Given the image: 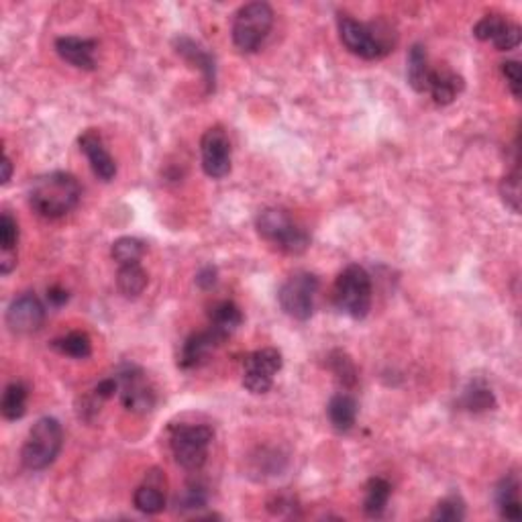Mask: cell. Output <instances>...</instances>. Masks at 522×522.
Masks as SVG:
<instances>
[{
  "label": "cell",
  "instance_id": "cell-1",
  "mask_svg": "<svg viewBox=\"0 0 522 522\" xmlns=\"http://www.w3.org/2000/svg\"><path fill=\"white\" fill-rule=\"evenodd\" d=\"M82 198L80 182L67 171H50L36 178L29 190V204L37 215L59 218L72 212Z\"/></svg>",
  "mask_w": 522,
  "mask_h": 522
},
{
  "label": "cell",
  "instance_id": "cell-2",
  "mask_svg": "<svg viewBox=\"0 0 522 522\" xmlns=\"http://www.w3.org/2000/svg\"><path fill=\"white\" fill-rule=\"evenodd\" d=\"M341 44L347 47L353 56L374 61L386 58L394 47L390 27L382 23H361L349 15H339L336 19Z\"/></svg>",
  "mask_w": 522,
  "mask_h": 522
},
{
  "label": "cell",
  "instance_id": "cell-3",
  "mask_svg": "<svg viewBox=\"0 0 522 522\" xmlns=\"http://www.w3.org/2000/svg\"><path fill=\"white\" fill-rule=\"evenodd\" d=\"M372 278H369L366 267L352 264L336 276L333 286V300L339 312L355 320L366 319L369 311H372Z\"/></svg>",
  "mask_w": 522,
  "mask_h": 522
},
{
  "label": "cell",
  "instance_id": "cell-4",
  "mask_svg": "<svg viewBox=\"0 0 522 522\" xmlns=\"http://www.w3.org/2000/svg\"><path fill=\"white\" fill-rule=\"evenodd\" d=\"M61 443H64V431H61L58 418H39L27 435L23 451H20V462L29 471L47 470L58 459Z\"/></svg>",
  "mask_w": 522,
  "mask_h": 522
},
{
  "label": "cell",
  "instance_id": "cell-5",
  "mask_svg": "<svg viewBox=\"0 0 522 522\" xmlns=\"http://www.w3.org/2000/svg\"><path fill=\"white\" fill-rule=\"evenodd\" d=\"M256 226L267 243L290 256H300L311 245V235L284 209L261 210Z\"/></svg>",
  "mask_w": 522,
  "mask_h": 522
},
{
  "label": "cell",
  "instance_id": "cell-6",
  "mask_svg": "<svg viewBox=\"0 0 522 522\" xmlns=\"http://www.w3.org/2000/svg\"><path fill=\"white\" fill-rule=\"evenodd\" d=\"M273 27V11L267 3L243 4L233 19V44L239 51L253 53L270 36Z\"/></svg>",
  "mask_w": 522,
  "mask_h": 522
},
{
  "label": "cell",
  "instance_id": "cell-7",
  "mask_svg": "<svg viewBox=\"0 0 522 522\" xmlns=\"http://www.w3.org/2000/svg\"><path fill=\"white\" fill-rule=\"evenodd\" d=\"M212 437L215 432L209 424H180L171 429L170 449L174 453L176 463L190 471L201 470L209 457Z\"/></svg>",
  "mask_w": 522,
  "mask_h": 522
},
{
  "label": "cell",
  "instance_id": "cell-8",
  "mask_svg": "<svg viewBox=\"0 0 522 522\" xmlns=\"http://www.w3.org/2000/svg\"><path fill=\"white\" fill-rule=\"evenodd\" d=\"M319 278L311 272L292 273L278 292L281 311L297 320H308L314 312V298L319 294Z\"/></svg>",
  "mask_w": 522,
  "mask_h": 522
},
{
  "label": "cell",
  "instance_id": "cell-9",
  "mask_svg": "<svg viewBox=\"0 0 522 522\" xmlns=\"http://www.w3.org/2000/svg\"><path fill=\"white\" fill-rule=\"evenodd\" d=\"M281 353L273 347L257 349L243 360V386L251 394H265L273 386V377L281 369Z\"/></svg>",
  "mask_w": 522,
  "mask_h": 522
},
{
  "label": "cell",
  "instance_id": "cell-10",
  "mask_svg": "<svg viewBox=\"0 0 522 522\" xmlns=\"http://www.w3.org/2000/svg\"><path fill=\"white\" fill-rule=\"evenodd\" d=\"M119 382V396L123 407L137 415H146L155 407V390L151 388L146 374L137 366H123L115 376Z\"/></svg>",
  "mask_w": 522,
  "mask_h": 522
},
{
  "label": "cell",
  "instance_id": "cell-11",
  "mask_svg": "<svg viewBox=\"0 0 522 522\" xmlns=\"http://www.w3.org/2000/svg\"><path fill=\"white\" fill-rule=\"evenodd\" d=\"M202 170L212 180H221L231 171V141L223 127H210L201 139Z\"/></svg>",
  "mask_w": 522,
  "mask_h": 522
},
{
  "label": "cell",
  "instance_id": "cell-12",
  "mask_svg": "<svg viewBox=\"0 0 522 522\" xmlns=\"http://www.w3.org/2000/svg\"><path fill=\"white\" fill-rule=\"evenodd\" d=\"M45 320V306L33 292H23L6 308V327L17 335H29L41 328Z\"/></svg>",
  "mask_w": 522,
  "mask_h": 522
},
{
  "label": "cell",
  "instance_id": "cell-13",
  "mask_svg": "<svg viewBox=\"0 0 522 522\" xmlns=\"http://www.w3.org/2000/svg\"><path fill=\"white\" fill-rule=\"evenodd\" d=\"M473 37L479 41H490L498 51H510L520 45L522 31L517 23L502 15H486L473 27Z\"/></svg>",
  "mask_w": 522,
  "mask_h": 522
},
{
  "label": "cell",
  "instance_id": "cell-14",
  "mask_svg": "<svg viewBox=\"0 0 522 522\" xmlns=\"http://www.w3.org/2000/svg\"><path fill=\"white\" fill-rule=\"evenodd\" d=\"M78 146L88 157V163H91L94 176L102 182H111L116 176V163L113 160V155L108 154V149L105 146V141H102L99 130L96 129L84 130V133L80 135Z\"/></svg>",
  "mask_w": 522,
  "mask_h": 522
},
{
  "label": "cell",
  "instance_id": "cell-15",
  "mask_svg": "<svg viewBox=\"0 0 522 522\" xmlns=\"http://www.w3.org/2000/svg\"><path fill=\"white\" fill-rule=\"evenodd\" d=\"M58 56L78 70H94L96 67V41L84 37H59L56 39Z\"/></svg>",
  "mask_w": 522,
  "mask_h": 522
},
{
  "label": "cell",
  "instance_id": "cell-16",
  "mask_svg": "<svg viewBox=\"0 0 522 522\" xmlns=\"http://www.w3.org/2000/svg\"><path fill=\"white\" fill-rule=\"evenodd\" d=\"M166 476L160 470H151L146 478V484H141L135 490L133 504L143 514H160L166 508Z\"/></svg>",
  "mask_w": 522,
  "mask_h": 522
},
{
  "label": "cell",
  "instance_id": "cell-17",
  "mask_svg": "<svg viewBox=\"0 0 522 522\" xmlns=\"http://www.w3.org/2000/svg\"><path fill=\"white\" fill-rule=\"evenodd\" d=\"M223 341L225 339H221V336L212 331L210 327L206 328V331L190 335L188 339L184 341L182 352H180V360H178V363H180V368H184V369H192V368L202 366V363L206 361V357L215 352V349L221 345Z\"/></svg>",
  "mask_w": 522,
  "mask_h": 522
},
{
  "label": "cell",
  "instance_id": "cell-18",
  "mask_svg": "<svg viewBox=\"0 0 522 522\" xmlns=\"http://www.w3.org/2000/svg\"><path fill=\"white\" fill-rule=\"evenodd\" d=\"M176 51L180 56L192 64L204 75V84L209 86V92L215 91V82H217V67H215V59L206 50H202L196 41H192L188 37H178L176 39Z\"/></svg>",
  "mask_w": 522,
  "mask_h": 522
},
{
  "label": "cell",
  "instance_id": "cell-19",
  "mask_svg": "<svg viewBox=\"0 0 522 522\" xmlns=\"http://www.w3.org/2000/svg\"><path fill=\"white\" fill-rule=\"evenodd\" d=\"M463 86L465 84H463L462 75H457L455 72H451V70H445L443 67V70L431 72L427 92L432 96V100H435L437 105L447 107L457 99L459 92L463 91Z\"/></svg>",
  "mask_w": 522,
  "mask_h": 522
},
{
  "label": "cell",
  "instance_id": "cell-20",
  "mask_svg": "<svg viewBox=\"0 0 522 522\" xmlns=\"http://www.w3.org/2000/svg\"><path fill=\"white\" fill-rule=\"evenodd\" d=\"M357 412H360L357 400L352 394H345V392L335 394L331 400H328L327 415L335 431L339 432L352 431L357 423Z\"/></svg>",
  "mask_w": 522,
  "mask_h": 522
},
{
  "label": "cell",
  "instance_id": "cell-21",
  "mask_svg": "<svg viewBox=\"0 0 522 522\" xmlns=\"http://www.w3.org/2000/svg\"><path fill=\"white\" fill-rule=\"evenodd\" d=\"M243 322V314L241 308H239L235 302L231 300H223L218 304L212 306L210 311V328L215 331L221 339H226L233 333L241 327Z\"/></svg>",
  "mask_w": 522,
  "mask_h": 522
},
{
  "label": "cell",
  "instance_id": "cell-22",
  "mask_svg": "<svg viewBox=\"0 0 522 522\" xmlns=\"http://www.w3.org/2000/svg\"><path fill=\"white\" fill-rule=\"evenodd\" d=\"M496 504L500 517L506 520L520 518V484L517 473L506 476L496 487Z\"/></svg>",
  "mask_w": 522,
  "mask_h": 522
},
{
  "label": "cell",
  "instance_id": "cell-23",
  "mask_svg": "<svg viewBox=\"0 0 522 522\" xmlns=\"http://www.w3.org/2000/svg\"><path fill=\"white\" fill-rule=\"evenodd\" d=\"M432 67L429 66V56L424 45L415 44L408 51V84L412 91L418 94H424L429 91V80H431Z\"/></svg>",
  "mask_w": 522,
  "mask_h": 522
},
{
  "label": "cell",
  "instance_id": "cell-24",
  "mask_svg": "<svg viewBox=\"0 0 522 522\" xmlns=\"http://www.w3.org/2000/svg\"><path fill=\"white\" fill-rule=\"evenodd\" d=\"M392 496V486L388 479L372 478L366 486V498H363V512L369 518H380Z\"/></svg>",
  "mask_w": 522,
  "mask_h": 522
},
{
  "label": "cell",
  "instance_id": "cell-25",
  "mask_svg": "<svg viewBox=\"0 0 522 522\" xmlns=\"http://www.w3.org/2000/svg\"><path fill=\"white\" fill-rule=\"evenodd\" d=\"M147 272L143 270L141 264L119 265L116 272V288L125 298H139L143 290L147 288Z\"/></svg>",
  "mask_w": 522,
  "mask_h": 522
},
{
  "label": "cell",
  "instance_id": "cell-26",
  "mask_svg": "<svg viewBox=\"0 0 522 522\" xmlns=\"http://www.w3.org/2000/svg\"><path fill=\"white\" fill-rule=\"evenodd\" d=\"M27 392L25 384L12 382L3 392V400H0V412L6 421H19V418L25 416L27 412Z\"/></svg>",
  "mask_w": 522,
  "mask_h": 522
},
{
  "label": "cell",
  "instance_id": "cell-27",
  "mask_svg": "<svg viewBox=\"0 0 522 522\" xmlns=\"http://www.w3.org/2000/svg\"><path fill=\"white\" fill-rule=\"evenodd\" d=\"M51 347L61 355L72 357V360H86V357L92 355L91 336L82 331H72L64 336H58V339L51 341Z\"/></svg>",
  "mask_w": 522,
  "mask_h": 522
},
{
  "label": "cell",
  "instance_id": "cell-28",
  "mask_svg": "<svg viewBox=\"0 0 522 522\" xmlns=\"http://www.w3.org/2000/svg\"><path fill=\"white\" fill-rule=\"evenodd\" d=\"M459 407H463V410L470 412L494 410L496 408V396L482 382H473L465 388L462 400H459Z\"/></svg>",
  "mask_w": 522,
  "mask_h": 522
},
{
  "label": "cell",
  "instance_id": "cell-29",
  "mask_svg": "<svg viewBox=\"0 0 522 522\" xmlns=\"http://www.w3.org/2000/svg\"><path fill=\"white\" fill-rule=\"evenodd\" d=\"M111 256L119 265L139 264L146 256V243L137 237H121L111 247Z\"/></svg>",
  "mask_w": 522,
  "mask_h": 522
},
{
  "label": "cell",
  "instance_id": "cell-30",
  "mask_svg": "<svg viewBox=\"0 0 522 522\" xmlns=\"http://www.w3.org/2000/svg\"><path fill=\"white\" fill-rule=\"evenodd\" d=\"M206 504H209V492H206V487L202 484L196 482L184 486L174 500L178 512H194L201 510Z\"/></svg>",
  "mask_w": 522,
  "mask_h": 522
},
{
  "label": "cell",
  "instance_id": "cell-31",
  "mask_svg": "<svg viewBox=\"0 0 522 522\" xmlns=\"http://www.w3.org/2000/svg\"><path fill=\"white\" fill-rule=\"evenodd\" d=\"M328 368H331L336 382L343 384L345 388H353L357 382V368L352 357L345 352H333L328 355Z\"/></svg>",
  "mask_w": 522,
  "mask_h": 522
},
{
  "label": "cell",
  "instance_id": "cell-32",
  "mask_svg": "<svg viewBox=\"0 0 522 522\" xmlns=\"http://www.w3.org/2000/svg\"><path fill=\"white\" fill-rule=\"evenodd\" d=\"M500 196H502L504 204L512 212H520V174L518 168L510 171L502 182H500Z\"/></svg>",
  "mask_w": 522,
  "mask_h": 522
},
{
  "label": "cell",
  "instance_id": "cell-33",
  "mask_svg": "<svg viewBox=\"0 0 522 522\" xmlns=\"http://www.w3.org/2000/svg\"><path fill=\"white\" fill-rule=\"evenodd\" d=\"M465 518V502L459 496H447L437 504L432 512V520H449L457 522Z\"/></svg>",
  "mask_w": 522,
  "mask_h": 522
},
{
  "label": "cell",
  "instance_id": "cell-34",
  "mask_svg": "<svg viewBox=\"0 0 522 522\" xmlns=\"http://www.w3.org/2000/svg\"><path fill=\"white\" fill-rule=\"evenodd\" d=\"M19 243V225L9 212H3L0 217V247L3 253H17Z\"/></svg>",
  "mask_w": 522,
  "mask_h": 522
},
{
  "label": "cell",
  "instance_id": "cell-35",
  "mask_svg": "<svg viewBox=\"0 0 522 522\" xmlns=\"http://www.w3.org/2000/svg\"><path fill=\"white\" fill-rule=\"evenodd\" d=\"M502 74L508 82V86H510V92L514 94V99H520L522 94V70H520V64L518 61H504L502 64Z\"/></svg>",
  "mask_w": 522,
  "mask_h": 522
},
{
  "label": "cell",
  "instance_id": "cell-36",
  "mask_svg": "<svg viewBox=\"0 0 522 522\" xmlns=\"http://www.w3.org/2000/svg\"><path fill=\"white\" fill-rule=\"evenodd\" d=\"M196 284L202 288V290H209V288H212L217 284V270L212 265H206L202 267L201 272L196 273Z\"/></svg>",
  "mask_w": 522,
  "mask_h": 522
},
{
  "label": "cell",
  "instance_id": "cell-37",
  "mask_svg": "<svg viewBox=\"0 0 522 522\" xmlns=\"http://www.w3.org/2000/svg\"><path fill=\"white\" fill-rule=\"evenodd\" d=\"M67 298H70V297H67V292L64 290V288H59V286H53V288H50V290H47V300H50L53 306L66 304Z\"/></svg>",
  "mask_w": 522,
  "mask_h": 522
},
{
  "label": "cell",
  "instance_id": "cell-38",
  "mask_svg": "<svg viewBox=\"0 0 522 522\" xmlns=\"http://www.w3.org/2000/svg\"><path fill=\"white\" fill-rule=\"evenodd\" d=\"M0 166H3V178H0V180H3V186H6V184L11 182V176H12V162L6 154H4L3 163H0Z\"/></svg>",
  "mask_w": 522,
  "mask_h": 522
}]
</instances>
